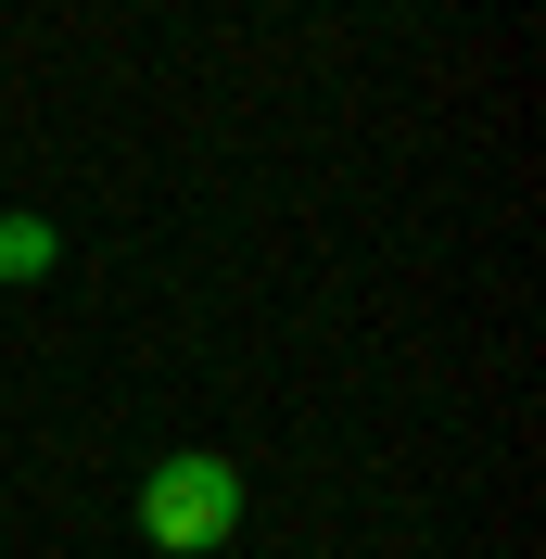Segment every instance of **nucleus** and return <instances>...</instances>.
Instances as JSON below:
<instances>
[{
	"instance_id": "1",
	"label": "nucleus",
	"mask_w": 546,
	"mask_h": 559,
	"mask_svg": "<svg viewBox=\"0 0 546 559\" xmlns=\"http://www.w3.org/2000/svg\"><path fill=\"white\" fill-rule=\"evenodd\" d=\"M241 534V471L216 445H178L153 484H140V547H166V559H204Z\"/></svg>"
},
{
	"instance_id": "2",
	"label": "nucleus",
	"mask_w": 546,
	"mask_h": 559,
	"mask_svg": "<svg viewBox=\"0 0 546 559\" xmlns=\"http://www.w3.org/2000/svg\"><path fill=\"white\" fill-rule=\"evenodd\" d=\"M51 254H64L51 216H0V280H51Z\"/></svg>"
}]
</instances>
